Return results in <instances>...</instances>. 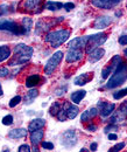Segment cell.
Wrapping results in <instances>:
<instances>
[{"label":"cell","instance_id":"8fae6325","mask_svg":"<svg viewBox=\"0 0 127 152\" xmlns=\"http://www.w3.org/2000/svg\"><path fill=\"white\" fill-rule=\"evenodd\" d=\"M83 56H84V53L82 49H69L65 55V61L68 63H76L83 60Z\"/></svg>","mask_w":127,"mask_h":152},{"label":"cell","instance_id":"9c48e42d","mask_svg":"<svg viewBox=\"0 0 127 152\" xmlns=\"http://www.w3.org/2000/svg\"><path fill=\"white\" fill-rule=\"evenodd\" d=\"M64 18H58V20H53L52 22H49V19H42L37 22L36 25V33H42V32H46V31H49L50 27H53L54 25H56L57 22H61L63 21Z\"/></svg>","mask_w":127,"mask_h":152},{"label":"cell","instance_id":"5b68a950","mask_svg":"<svg viewBox=\"0 0 127 152\" xmlns=\"http://www.w3.org/2000/svg\"><path fill=\"white\" fill-rule=\"evenodd\" d=\"M63 52H61V50H58V52H56L54 53L50 58L47 61V63H46V66H44V73L47 74V75H52L53 73L55 72V69L57 68V66L61 63V61H62V58H63Z\"/></svg>","mask_w":127,"mask_h":152},{"label":"cell","instance_id":"4dcf8cb0","mask_svg":"<svg viewBox=\"0 0 127 152\" xmlns=\"http://www.w3.org/2000/svg\"><path fill=\"white\" fill-rule=\"evenodd\" d=\"M2 124L4 125H12L13 124V116L12 115H6L4 118H2Z\"/></svg>","mask_w":127,"mask_h":152},{"label":"cell","instance_id":"603a6c76","mask_svg":"<svg viewBox=\"0 0 127 152\" xmlns=\"http://www.w3.org/2000/svg\"><path fill=\"white\" fill-rule=\"evenodd\" d=\"M40 81H41V76L37 75V74L28 76V77L26 78V87L29 88V89H30V88H34V87L38 86Z\"/></svg>","mask_w":127,"mask_h":152},{"label":"cell","instance_id":"3957f363","mask_svg":"<svg viewBox=\"0 0 127 152\" xmlns=\"http://www.w3.org/2000/svg\"><path fill=\"white\" fill-rule=\"evenodd\" d=\"M70 29H57V31H50L46 34L44 41L50 45V47L57 48L62 46L70 37Z\"/></svg>","mask_w":127,"mask_h":152},{"label":"cell","instance_id":"30bf717a","mask_svg":"<svg viewBox=\"0 0 127 152\" xmlns=\"http://www.w3.org/2000/svg\"><path fill=\"white\" fill-rule=\"evenodd\" d=\"M88 41H89V37H78V38H75L68 43V48L69 49H83V48L86 47Z\"/></svg>","mask_w":127,"mask_h":152},{"label":"cell","instance_id":"4fadbf2b","mask_svg":"<svg viewBox=\"0 0 127 152\" xmlns=\"http://www.w3.org/2000/svg\"><path fill=\"white\" fill-rule=\"evenodd\" d=\"M98 107H99V113L103 117H107L111 116L114 108H115V104L114 103H109V102H99L98 103Z\"/></svg>","mask_w":127,"mask_h":152},{"label":"cell","instance_id":"c3c4849f","mask_svg":"<svg viewBox=\"0 0 127 152\" xmlns=\"http://www.w3.org/2000/svg\"><path fill=\"white\" fill-rule=\"evenodd\" d=\"M126 8H127V2H126Z\"/></svg>","mask_w":127,"mask_h":152},{"label":"cell","instance_id":"484cf974","mask_svg":"<svg viewBox=\"0 0 127 152\" xmlns=\"http://www.w3.org/2000/svg\"><path fill=\"white\" fill-rule=\"evenodd\" d=\"M86 95V91L85 90H77V91H75L71 94V101H73V103L75 104H78V103H81V101L85 97Z\"/></svg>","mask_w":127,"mask_h":152},{"label":"cell","instance_id":"52a82bcc","mask_svg":"<svg viewBox=\"0 0 127 152\" xmlns=\"http://www.w3.org/2000/svg\"><path fill=\"white\" fill-rule=\"evenodd\" d=\"M121 61H123L121 57L118 56V55H115V56L113 57V58L111 60L110 64H107V67H105V68L103 69V72H102V78H103V80H106V78L115 70V68L119 66V63H120Z\"/></svg>","mask_w":127,"mask_h":152},{"label":"cell","instance_id":"60d3db41","mask_svg":"<svg viewBox=\"0 0 127 152\" xmlns=\"http://www.w3.org/2000/svg\"><path fill=\"white\" fill-rule=\"evenodd\" d=\"M65 90H67V87H62L61 89L55 90V95H56V96H62L64 93H65Z\"/></svg>","mask_w":127,"mask_h":152},{"label":"cell","instance_id":"7bdbcfd3","mask_svg":"<svg viewBox=\"0 0 127 152\" xmlns=\"http://www.w3.org/2000/svg\"><path fill=\"white\" fill-rule=\"evenodd\" d=\"M109 139L110 140H117L118 139V136L115 133H109Z\"/></svg>","mask_w":127,"mask_h":152},{"label":"cell","instance_id":"d590c367","mask_svg":"<svg viewBox=\"0 0 127 152\" xmlns=\"http://www.w3.org/2000/svg\"><path fill=\"white\" fill-rule=\"evenodd\" d=\"M8 74H9L8 68H6V67H0V77H6Z\"/></svg>","mask_w":127,"mask_h":152},{"label":"cell","instance_id":"9a60e30c","mask_svg":"<svg viewBox=\"0 0 127 152\" xmlns=\"http://www.w3.org/2000/svg\"><path fill=\"white\" fill-rule=\"evenodd\" d=\"M98 109L97 108H90L88 110H85L83 114L81 115V122L82 123H86V122H90L92 118H94L97 115H98Z\"/></svg>","mask_w":127,"mask_h":152},{"label":"cell","instance_id":"e575fe53","mask_svg":"<svg viewBox=\"0 0 127 152\" xmlns=\"http://www.w3.org/2000/svg\"><path fill=\"white\" fill-rule=\"evenodd\" d=\"M115 130H118V125H115V124H113V123H111L110 125H107L106 128H105V132L109 133L111 131H115Z\"/></svg>","mask_w":127,"mask_h":152},{"label":"cell","instance_id":"5bb4252c","mask_svg":"<svg viewBox=\"0 0 127 152\" xmlns=\"http://www.w3.org/2000/svg\"><path fill=\"white\" fill-rule=\"evenodd\" d=\"M111 22H112V18L109 17V15L99 17L93 22V28H96V29H104V28L109 27L110 25H111Z\"/></svg>","mask_w":127,"mask_h":152},{"label":"cell","instance_id":"ee69618b","mask_svg":"<svg viewBox=\"0 0 127 152\" xmlns=\"http://www.w3.org/2000/svg\"><path fill=\"white\" fill-rule=\"evenodd\" d=\"M91 151H97V149H98V144L97 143H92L90 146Z\"/></svg>","mask_w":127,"mask_h":152},{"label":"cell","instance_id":"74e56055","mask_svg":"<svg viewBox=\"0 0 127 152\" xmlns=\"http://www.w3.org/2000/svg\"><path fill=\"white\" fill-rule=\"evenodd\" d=\"M8 13V6L7 5H0V17Z\"/></svg>","mask_w":127,"mask_h":152},{"label":"cell","instance_id":"ab89813d","mask_svg":"<svg viewBox=\"0 0 127 152\" xmlns=\"http://www.w3.org/2000/svg\"><path fill=\"white\" fill-rule=\"evenodd\" d=\"M118 42L121 46H127V35H121L120 38L118 39Z\"/></svg>","mask_w":127,"mask_h":152},{"label":"cell","instance_id":"4316f807","mask_svg":"<svg viewBox=\"0 0 127 152\" xmlns=\"http://www.w3.org/2000/svg\"><path fill=\"white\" fill-rule=\"evenodd\" d=\"M11 57V49L7 46H0V63Z\"/></svg>","mask_w":127,"mask_h":152},{"label":"cell","instance_id":"e0dca14e","mask_svg":"<svg viewBox=\"0 0 127 152\" xmlns=\"http://www.w3.org/2000/svg\"><path fill=\"white\" fill-rule=\"evenodd\" d=\"M64 108H65V114L68 119H73L77 117V115L79 113V109L77 105L69 104V103H64Z\"/></svg>","mask_w":127,"mask_h":152},{"label":"cell","instance_id":"f546056e","mask_svg":"<svg viewBox=\"0 0 127 152\" xmlns=\"http://www.w3.org/2000/svg\"><path fill=\"white\" fill-rule=\"evenodd\" d=\"M21 99H22V97L20 95H17V96H14L13 98H11V101H9V108H15L17 105H18L19 103L21 102Z\"/></svg>","mask_w":127,"mask_h":152},{"label":"cell","instance_id":"44dd1931","mask_svg":"<svg viewBox=\"0 0 127 152\" xmlns=\"http://www.w3.org/2000/svg\"><path fill=\"white\" fill-rule=\"evenodd\" d=\"M41 2H42V0H25L23 1V7L27 11L35 10L34 12L36 13V10H38L40 6H41ZM38 12H40V10H38Z\"/></svg>","mask_w":127,"mask_h":152},{"label":"cell","instance_id":"277c9868","mask_svg":"<svg viewBox=\"0 0 127 152\" xmlns=\"http://www.w3.org/2000/svg\"><path fill=\"white\" fill-rule=\"evenodd\" d=\"M0 31L11 32V33H13L15 35L26 34L23 27L20 26L18 22H15V21H13L11 19H0Z\"/></svg>","mask_w":127,"mask_h":152},{"label":"cell","instance_id":"d6986e66","mask_svg":"<svg viewBox=\"0 0 127 152\" xmlns=\"http://www.w3.org/2000/svg\"><path fill=\"white\" fill-rule=\"evenodd\" d=\"M43 137H44V131H43V129H40V130L32 131L29 139H30V143H32L33 145H38V144L42 142Z\"/></svg>","mask_w":127,"mask_h":152},{"label":"cell","instance_id":"f6af8a7d","mask_svg":"<svg viewBox=\"0 0 127 152\" xmlns=\"http://www.w3.org/2000/svg\"><path fill=\"white\" fill-rule=\"evenodd\" d=\"M4 95V91H2V87H1V83H0V96Z\"/></svg>","mask_w":127,"mask_h":152},{"label":"cell","instance_id":"8d00e7d4","mask_svg":"<svg viewBox=\"0 0 127 152\" xmlns=\"http://www.w3.org/2000/svg\"><path fill=\"white\" fill-rule=\"evenodd\" d=\"M19 152H29L30 151V148H29V145H27V144H22V145H20L18 149Z\"/></svg>","mask_w":127,"mask_h":152},{"label":"cell","instance_id":"8992f818","mask_svg":"<svg viewBox=\"0 0 127 152\" xmlns=\"http://www.w3.org/2000/svg\"><path fill=\"white\" fill-rule=\"evenodd\" d=\"M126 117H127V101L124 102V103L120 105V108H119L115 113L112 114L110 122L113 123V124H117V123H120V122L125 121Z\"/></svg>","mask_w":127,"mask_h":152},{"label":"cell","instance_id":"d4e9b609","mask_svg":"<svg viewBox=\"0 0 127 152\" xmlns=\"http://www.w3.org/2000/svg\"><path fill=\"white\" fill-rule=\"evenodd\" d=\"M63 5H64V4H62V2L49 0V1H47V2L44 4V8H46V10H49V11H58V10L63 8Z\"/></svg>","mask_w":127,"mask_h":152},{"label":"cell","instance_id":"836d02e7","mask_svg":"<svg viewBox=\"0 0 127 152\" xmlns=\"http://www.w3.org/2000/svg\"><path fill=\"white\" fill-rule=\"evenodd\" d=\"M41 145L46 150H53L54 149V144L52 142H41Z\"/></svg>","mask_w":127,"mask_h":152},{"label":"cell","instance_id":"1f68e13d","mask_svg":"<svg viewBox=\"0 0 127 152\" xmlns=\"http://www.w3.org/2000/svg\"><path fill=\"white\" fill-rule=\"evenodd\" d=\"M124 96H127V88H125V89H121V90H119V91L114 93L113 97H114L115 99H120V98H123Z\"/></svg>","mask_w":127,"mask_h":152},{"label":"cell","instance_id":"7dc6e473","mask_svg":"<svg viewBox=\"0 0 127 152\" xmlns=\"http://www.w3.org/2000/svg\"><path fill=\"white\" fill-rule=\"evenodd\" d=\"M86 151H89V150H86V149H82L81 150V152H86Z\"/></svg>","mask_w":127,"mask_h":152},{"label":"cell","instance_id":"cb8c5ba5","mask_svg":"<svg viewBox=\"0 0 127 152\" xmlns=\"http://www.w3.org/2000/svg\"><path fill=\"white\" fill-rule=\"evenodd\" d=\"M37 95H38V91H37L36 88H30L25 96V103L26 104H32L34 102V99L37 97Z\"/></svg>","mask_w":127,"mask_h":152},{"label":"cell","instance_id":"b9f144b4","mask_svg":"<svg viewBox=\"0 0 127 152\" xmlns=\"http://www.w3.org/2000/svg\"><path fill=\"white\" fill-rule=\"evenodd\" d=\"M97 129H98V126H97V125H94V124H89V125L86 126V130H88V131H91V132L96 131Z\"/></svg>","mask_w":127,"mask_h":152},{"label":"cell","instance_id":"2e32d148","mask_svg":"<svg viewBox=\"0 0 127 152\" xmlns=\"http://www.w3.org/2000/svg\"><path fill=\"white\" fill-rule=\"evenodd\" d=\"M46 126V119L43 118H35L33 121H30L29 125H28V131H35V130H40L43 129Z\"/></svg>","mask_w":127,"mask_h":152},{"label":"cell","instance_id":"7a4b0ae2","mask_svg":"<svg viewBox=\"0 0 127 152\" xmlns=\"http://www.w3.org/2000/svg\"><path fill=\"white\" fill-rule=\"evenodd\" d=\"M34 53L33 48L30 46H27L25 43H19L14 47V56L9 61V66H18L27 63L28 60L32 57Z\"/></svg>","mask_w":127,"mask_h":152},{"label":"cell","instance_id":"83f0119b","mask_svg":"<svg viewBox=\"0 0 127 152\" xmlns=\"http://www.w3.org/2000/svg\"><path fill=\"white\" fill-rule=\"evenodd\" d=\"M21 26L23 27L26 33H29V31L32 29V26H33V20L30 18H23L21 21Z\"/></svg>","mask_w":127,"mask_h":152},{"label":"cell","instance_id":"f35d334b","mask_svg":"<svg viewBox=\"0 0 127 152\" xmlns=\"http://www.w3.org/2000/svg\"><path fill=\"white\" fill-rule=\"evenodd\" d=\"M63 8L69 12V11H71V10L75 8V4H73V2H65V4L63 5Z\"/></svg>","mask_w":127,"mask_h":152},{"label":"cell","instance_id":"d6a6232c","mask_svg":"<svg viewBox=\"0 0 127 152\" xmlns=\"http://www.w3.org/2000/svg\"><path fill=\"white\" fill-rule=\"evenodd\" d=\"M125 148V143L124 142H121V143H118V144H115L110 151L111 152H118V151H121L123 149Z\"/></svg>","mask_w":127,"mask_h":152},{"label":"cell","instance_id":"ba28073f","mask_svg":"<svg viewBox=\"0 0 127 152\" xmlns=\"http://www.w3.org/2000/svg\"><path fill=\"white\" fill-rule=\"evenodd\" d=\"M121 1L123 0H91V4L97 8L111 10V8L115 7L118 4H120Z\"/></svg>","mask_w":127,"mask_h":152},{"label":"cell","instance_id":"bcb514c9","mask_svg":"<svg viewBox=\"0 0 127 152\" xmlns=\"http://www.w3.org/2000/svg\"><path fill=\"white\" fill-rule=\"evenodd\" d=\"M124 55H125V56L127 57V48L125 49V50H124Z\"/></svg>","mask_w":127,"mask_h":152},{"label":"cell","instance_id":"ac0fdd59","mask_svg":"<svg viewBox=\"0 0 127 152\" xmlns=\"http://www.w3.org/2000/svg\"><path fill=\"white\" fill-rule=\"evenodd\" d=\"M93 78V74L92 73H86V74H82V75H78L75 80H73V83L76 86H85L90 82L91 80Z\"/></svg>","mask_w":127,"mask_h":152},{"label":"cell","instance_id":"7c38bea8","mask_svg":"<svg viewBox=\"0 0 127 152\" xmlns=\"http://www.w3.org/2000/svg\"><path fill=\"white\" fill-rule=\"evenodd\" d=\"M76 143H77V136H76L75 131L69 130V131L63 133V136H62V144L64 146L73 148V145H76Z\"/></svg>","mask_w":127,"mask_h":152},{"label":"cell","instance_id":"ffe728a7","mask_svg":"<svg viewBox=\"0 0 127 152\" xmlns=\"http://www.w3.org/2000/svg\"><path fill=\"white\" fill-rule=\"evenodd\" d=\"M104 54H105V50H104L103 48L98 47V48L93 49L90 54H88V55H89V61L92 62V63H94V62L99 61L102 57L104 56Z\"/></svg>","mask_w":127,"mask_h":152},{"label":"cell","instance_id":"6da1fadb","mask_svg":"<svg viewBox=\"0 0 127 152\" xmlns=\"http://www.w3.org/2000/svg\"><path fill=\"white\" fill-rule=\"evenodd\" d=\"M127 81V62L121 61L115 70L112 73V76L109 78L105 88L106 89H114Z\"/></svg>","mask_w":127,"mask_h":152},{"label":"cell","instance_id":"f1b7e54d","mask_svg":"<svg viewBox=\"0 0 127 152\" xmlns=\"http://www.w3.org/2000/svg\"><path fill=\"white\" fill-rule=\"evenodd\" d=\"M61 109H62V103H60V102H55V103L52 104V107H50V109H49V113H50L52 116H56Z\"/></svg>","mask_w":127,"mask_h":152},{"label":"cell","instance_id":"7402d4cb","mask_svg":"<svg viewBox=\"0 0 127 152\" xmlns=\"http://www.w3.org/2000/svg\"><path fill=\"white\" fill-rule=\"evenodd\" d=\"M27 132L28 131L26 129H22V128H20V129H13V130H11L8 132V137L12 138V139H20V138H25L27 136Z\"/></svg>","mask_w":127,"mask_h":152}]
</instances>
